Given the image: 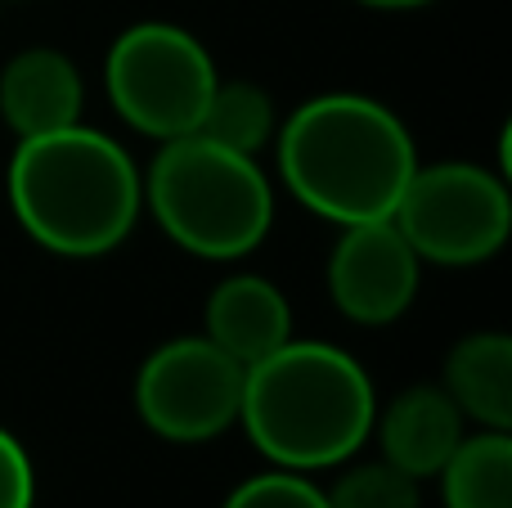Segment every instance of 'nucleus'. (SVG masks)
I'll list each match as a JSON object with an SVG mask.
<instances>
[{
    "label": "nucleus",
    "mask_w": 512,
    "mask_h": 508,
    "mask_svg": "<svg viewBox=\"0 0 512 508\" xmlns=\"http://www.w3.org/2000/svg\"><path fill=\"white\" fill-rule=\"evenodd\" d=\"M418 167L414 135L369 95H315L279 131V176L297 203L337 225L391 221Z\"/></svg>",
    "instance_id": "nucleus-1"
},
{
    "label": "nucleus",
    "mask_w": 512,
    "mask_h": 508,
    "mask_svg": "<svg viewBox=\"0 0 512 508\" xmlns=\"http://www.w3.org/2000/svg\"><path fill=\"white\" fill-rule=\"evenodd\" d=\"M378 396L351 351L288 338L243 374L239 423L248 441L288 473L337 468L373 437Z\"/></svg>",
    "instance_id": "nucleus-2"
},
{
    "label": "nucleus",
    "mask_w": 512,
    "mask_h": 508,
    "mask_svg": "<svg viewBox=\"0 0 512 508\" xmlns=\"http://www.w3.org/2000/svg\"><path fill=\"white\" fill-rule=\"evenodd\" d=\"M9 207L54 257H104L140 221L144 176L113 135L77 122L18 140Z\"/></svg>",
    "instance_id": "nucleus-3"
},
{
    "label": "nucleus",
    "mask_w": 512,
    "mask_h": 508,
    "mask_svg": "<svg viewBox=\"0 0 512 508\" xmlns=\"http://www.w3.org/2000/svg\"><path fill=\"white\" fill-rule=\"evenodd\" d=\"M144 203L171 243L203 261L248 257L274 221V189L261 162L198 131L162 140L144 176Z\"/></svg>",
    "instance_id": "nucleus-4"
},
{
    "label": "nucleus",
    "mask_w": 512,
    "mask_h": 508,
    "mask_svg": "<svg viewBox=\"0 0 512 508\" xmlns=\"http://www.w3.org/2000/svg\"><path fill=\"white\" fill-rule=\"evenodd\" d=\"M216 81L221 72L207 45L176 23L126 27L104 59V86L117 117L153 140L194 135Z\"/></svg>",
    "instance_id": "nucleus-5"
},
{
    "label": "nucleus",
    "mask_w": 512,
    "mask_h": 508,
    "mask_svg": "<svg viewBox=\"0 0 512 508\" xmlns=\"http://www.w3.org/2000/svg\"><path fill=\"white\" fill-rule=\"evenodd\" d=\"M391 221L418 261L481 266L508 243L512 198L504 176L477 162H436L414 167Z\"/></svg>",
    "instance_id": "nucleus-6"
},
{
    "label": "nucleus",
    "mask_w": 512,
    "mask_h": 508,
    "mask_svg": "<svg viewBox=\"0 0 512 508\" xmlns=\"http://www.w3.org/2000/svg\"><path fill=\"white\" fill-rule=\"evenodd\" d=\"M243 374L212 338H171L135 374V410L153 437L203 446L239 423Z\"/></svg>",
    "instance_id": "nucleus-7"
},
{
    "label": "nucleus",
    "mask_w": 512,
    "mask_h": 508,
    "mask_svg": "<svg viewBox=\"0 0 512 508\" xmlns=\"http://www.w3.org/2000/svg\"><path fill=\"white\" fill-rule=\"evenodd\" d=\"M418 266L423 261L396 221L342 225V239L328 257V297L355 324H391L414 302Z\"/></svg>",
    "instance_id": "nucleus-8"
},
{
    "label": "nucleus",
    "mask_w": 512,
    "mask_h": 508,
    "mask_svg": "<svg viewBox=\"0 0 512 508\" xmlns=\"http://www.w3.org/2000/svg\"><path fill=\"white\" fill-rule=\"evenodd\" d=\"M81 104H86V86H81L77 63L63 50L32 45V50H18L0 72V117L18 140L77 126Z\"/></svg>",
    "instance_id": "nucleus-9"
},
{
    "label": "nucleus",
    "mask_w": 512,
    "mask_h": 508,
    "mask_svg": "<svg viewBox=\"0 0 512 508\" xmlns=\"http://www.w3.org/2000/svg\"><path fill=\"white\" fill-rule=\"evenodd\" d=\"M373 432L382 441V459L400 473H409L414 482H423V477L441 473L450 464V455L459 450L463 414L445 396V387L418 383L391 396V405L382 414H373Z\"/></svg>",
    "instance_id": "nucleus-10"
},
{
    "label": "nucleus",
    "mask_w": 512,
    "mask_h": 508,
    "mask_svg": "<svg viewBox=\"0 0 512 508\" xmlns=\"http://www.w3.org/2000/svg\"><path fill=\"white\" fill-rule=\"evenodd\" d=\"M203 324L216 347L234 356L243 369L265 360L292 338V311L288 297L261 275H230L212 288L207 297Z\"/></svg>",
    "instance_id": "nucleus-11"
},
{
    "label": "nucleus",
    "mask_w": 512,
    "mask_h": 508,
    "mask_svg": "<svg viewBox=\"0 0 512 508\" xmlns=\"http://www.w3.org/2000/svg\"><path fill=\"white\" fill-rule=\"evenodd\" d=\"M445 396L463 419L490 432L512 428V338L508 333H468L445 356Z\"/></svg>",
    "instance_id": "nucleus-12"
},
{
    "label": "nucleus",
    "mask_w": 512,
    "mask_h": 508,
    "mask_svg": "<svg viewBox=\"0 0 512 508\" xmlns=\"http://www.w3.org/2000/svg\"><path fill=\"white\" fill-rule=\"evenodd\" d=\"M436 477L445 486V508H512V437L490 428L463 437Z\"/></svg>",
    "instance_id": "nucleus-13"
},
{
    "label": "nucleus",
    "mask_w": 512,
    "mask_h": 508,
    "mask_svg": "<svg viewBox=\"0 0 512 508\" xmlns=\"http://www.w3.org/2000/svg\"><path fill=\"white\" fill-rule=\"evenodd\" d=\"M198 135H207V140L225 144V149L234 153H256L270 144L274 135V104L270 95H265L261 86H252V81H216L212 99H207V113L203 122H198Z\"/></svg>",
    "instance_id": "nucleus-14"
},
{
    "label": "nucleus",
    "mask_w": 512,
    "mask_h": 508,
    "mask_svg": "<svg viewBox=\"0 0 512 508\" xmlns=\"http://www.w3.org/2000/svg\"><path fill=\"white\" fill-rule=\"evenodd\" d=\"M324 500L328 508H418V482L387 459H373L346 468L333 491H324Z\"/></svg>",
    "instance_id": "nucleus-15"
},
{
    "label": "nucleus",
    "mask_w": 512,
    "mask_h": 508,
    "mask_svg": "<svg viewBox=\"0 0 512 508\" xmlns=\"http://www.w3.org/2000/svg\"><path fill=\"white\" fill-rule=\"evenodd\" d=\"M221 508H328V500L306 473L270 468L234 486Z\"/></svg>",
    "instance_id": "nucleus-16"
},
{
    "label": "nucleus",
    "mask_w": 512,
    "mask_h": 508,
    "mask_svg": "<svg viewBox=\"0 0 512 508\" xmlns=\"http://www.w3.org/2000/svg\"><path fill=\"white\" fill-rule=\"evenodd\" d=\"M36 504V473L23 441L0 428V508H32Z\"/></svg>",
    "instance_id": "nucleus-17"
},
{
    "label": "nucleus",
    "mask_w": 512,
    "mask_h": 508,
    "mask_svg": "<svg viewBox=\"0 0 512 508\" xmlns=\"http://www.w3.org/2000/svg\"><path fill=\"white\" fill-rule=\"evenodd\" d=\"M360 5H369V9H423V5H432V0H360Z\"/></svg>",
    "instance_id": "nucleus-18"
}]
</instances>
